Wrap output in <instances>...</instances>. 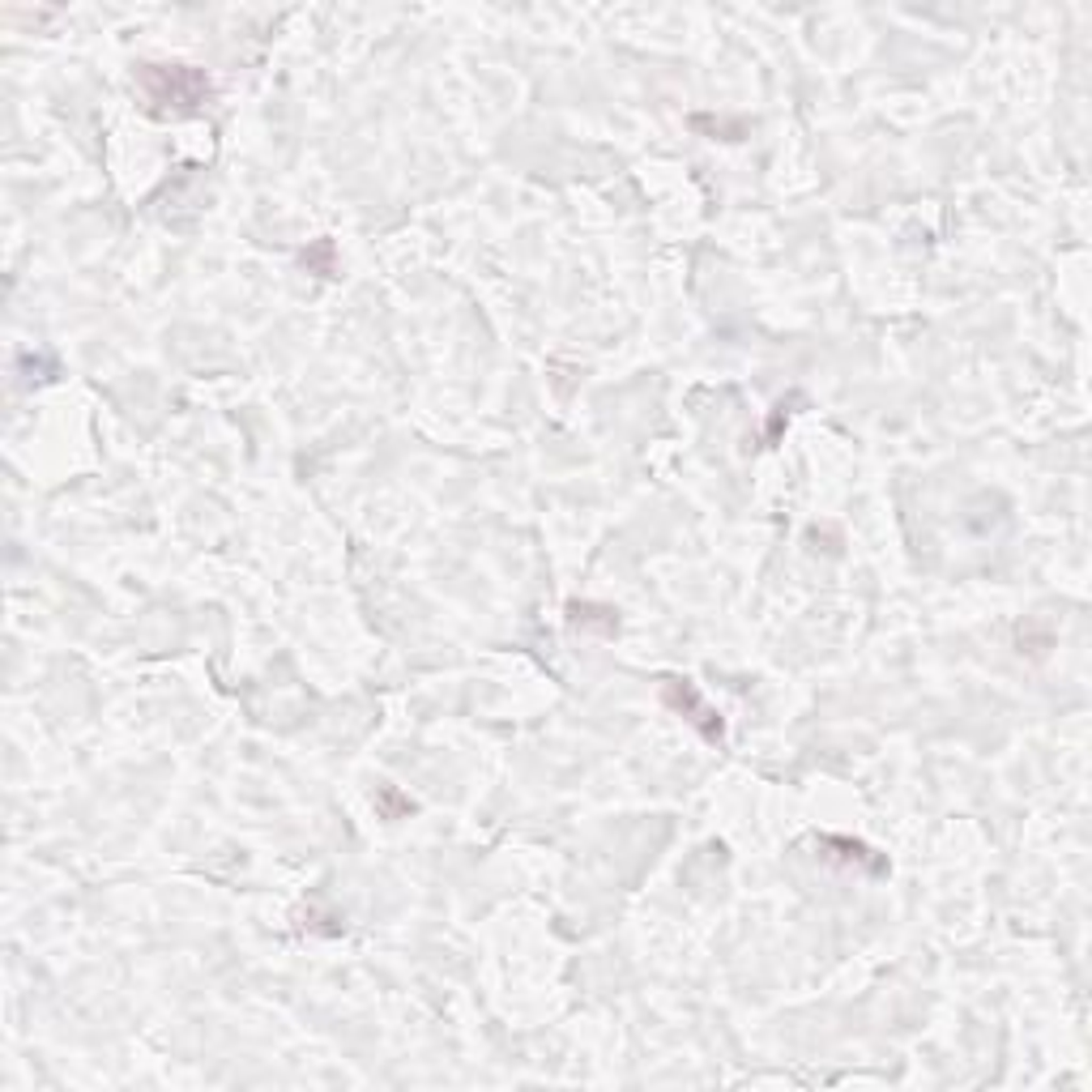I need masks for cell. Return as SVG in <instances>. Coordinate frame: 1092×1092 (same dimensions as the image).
<instances>
[{
    "mask_svg": "<svg viewBox=\"0 0 1092 1092\" xmlns=\"http://www.w3.org/2000/svg\"><path fill=\"white\" fill-rule=\"evenodd\" d=\"M568 615H572V623H577V628H598V632H602V636H611V632L619 628V619H615V611H611V606L572 602V606H568Z\"/></svg>",
    "mask_w": 1092,
    "mask_h": 1092,
    "instance_id": "cell-3",
    "label": "cell"
},
{
    "mask_svg": "<svg viewBox=\"0 0 1092 1092\" xmlns=\"http://www.w3.org/2000/svg\"><path fill=\"white\" fill-rule=\"evenodd\" d=\"M662 700L674 708V713L688 717V722L696 725V730L705 734L708 743H722V739H725L722 713L705 705V696L696 691V683H691V679H662Z\"/></svg>",
    "mask_w": 1092,
    "mask_h": 1092,
    "instance_id": "cell-2",
    "label": "cell"
},
{
    "mask_svg": "<svg viewBox=\"0 0 1092 1092\" xmlns=\"http://www.w3.org/2000/svg\"><path fill=\"white\" fill-rule=\"evenodd\" d=\"M819 845H828V850H841L836 858H845V862H862V867H870V870H884V858H870V850H867V845H858V841H845V836H824Z\"/></svg>",
    "mask_w": 1092,
    "mask_h": 1092,
    "instance_id": "cell-4",
    "label": "cell"
},
{
    "mask_svg": "<svg viewBox=\"0 0 1092 1092\" xmlns=\"http://www.w3.org/2000/svg\"><path fill=\"white\" fill-rule=\"evenodd\" d=\"M303 265H320V274H333V243L329 240H320L316 243V252H303Z\"/></svg>",
    "mask_w": 1092,
    "mask_h": 1092,
    "instance_id": "cell-5",
    "label": "cell"
},
{
    "mask_svg": "<svg viewBox=\"0 0 1092 1092\" xmlns=\"http://www.w3.org/2000/svg\"><path fill=\"white\" fill-rule=\"evenodd\" d=\"M137 81L158 116H192L214 95L206 69H192V64H141Z\"/></svg>",
    "mask_w": 1092,
    "mask_h": 1092,
    "instance_id": "cell-1",
    "label": "cell"
}]
</instances>
